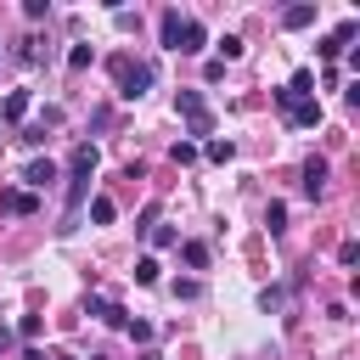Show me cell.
<instances>
[{
  "label": "cell",
  "instance_id": "6da1fadb",
  "mask_svg": "<svg viewBox=\"0 0 360 360\" xmlns=\"http://www.w3.org/2000/svg\"><path fill=\"white\" fill-rule=\"evenodd\" d=\"M96 163H101V152L96 146H73V158H68V208H62V236L68 231H79V214H84V202H90V174H96Z\"/></svg>",
  "mask_w": 360,
  "mask_h": 360
},
{
  "label": "cell",
  "instance_id": "7a4b0ae2",
  "mask_svg": "<svg viewBox=\"0 0 360 360\" xmlns=\"http://www.w3.org/2000/svg\"><path fill=\"white\" fill-rule=\"evenodd\" d=\"M107 68H112V79H118V96H124V101H141V96H146V84H152V68H146V62L112 56Z\"/></svg>",
  "mask_w": 360,
  "mask_h": 360
},
{
  "label": "cell",
  "instance_id": "3957f363",
  "mask_svg": "<svg viewBox=\"0 0 360 360\" xmlns=\"http://www.w3.org/2000/svg\"><path fill=\"white\" fill-rule=\"evenodd\" d=\"M174 112L186 118V129H191V135H214V112H208L202 90H180V96H174Z\"/></svg>",
  "mask_w": 360,
  "mask_h": 360
},
{
  "label": "cell",
  "instance_id": "277c9868",
  "mask_svg": "<svg viewBox=\"0 0 360 360\" xmlns=\"http://www.w3.org/2000/svg\"><path fill=\"white\" fill-rule=\"evenodd\" d=\"M202 45H208V34H202V22H197V17H180V34H174V51H180V56H197Z\"/></svg>",
  "mask_w": 360,
  "mask_h": 360
},
{
  "label": "cell",
  "instance_id": "5b68a950",
  "mask_svg": "<svg viewBox=\"0 0 360 360\" xmlns=\"http://www.w3.org/2000/svg\"><path fill=\"white\" fill-rule=\"evenodd\" d=\"M321 118H326V112H321V101H315V96H304V101H292V107H287V124H298V129H315Z\"/></svg>",
  "mask_w": 360,
  "mask_h": 360
},
{
  "label": "cell",
  "instance_id": "8992f818",
  "mask_svg": "<svg viewBox=\"0 0 360 360\" xmlns=\"http://www.w3.org/2000/svg\"><path fill=\"white\" fill-rule=\"evenodd\" d=\"M22 186H28V191H45V186H56V163H51V158H34V163L22 169Z\"/></svg>",
  "mask_w": 360,
  "mask_h": 360
},
{
  "label": "cell",
  "instance_id": "52a82bcc",
  "mask_svg": "<svg viewBox=\"0 0 360 360\" xmlns=\"http://www.w3.org/2000/svg\"><path fill=\"white\" fill-rule=\"evenodd\" d=\"M326 191V158H309L304 163V197H321Z\"/></svg>",
  "mask_w": 360,
  "mask_h": 360
},
{
  "label": "cell",
  "instance_id": "ba28073f",
  "mask_svg": "<svg viewBox=\"0 0 360 360\" xmlns=\"http://www.w3.org/2000/svg\"><path fill=\"white\" fill-rule=\"evenodd\" d=\"M39 197L34 191H0V214H34Z\"/></svg>",
  "mask_w": 360,
  "mask_h": 360
},
{
  "label": "cell",
  "instance_id": "9c48e42d",
  "mask_svg": "<svg viewBox=\"0 0 360 360\" xmlns=\"http://www.w3.org/2000/svg\"><path fill=\"white\" fill-rule=\"evenodd\" d=\"M90 315H96V321H107V326H129V315H124L112 298H90Z\"/></svg>",
  "mask_w": 360,
  "mask_h": 360
},
{
  "label": "cell",
  "instance_id": "30bf717a",
  "mask_svg": "<svg viewBox=\"0 0 360 360\" xmlns=\"http://www.w3.org/2000/svg\"><path fill=\"white\" fill-rule=\"evenodd\" d=\"M180 259H186L191 270H208V242H197V236H191V242H180Z\"/></svg>",
  "mask_w": 360,
  "mask_h": 360
},
{
  "label": "cell",
  "instance_id": "8fae6325",
  "mask_svg": "<svg viewBox=\"0 0 360 360\" xmlns=\"http://www.w3.org/2000/svg\"><path fill=\"white\" fill-rule=\"evenodd\" d=\"M315 22V6H287L281 11V28H309Z\"/></svg>",
  "mask_w": 360,
  "mask_h": 360
},
{
  "label": "cell",
  "instance_id": "7c38bea8",
  "mask_svg": "<svg viewBox=\"0 0 360 360\" xmlns=\"http://www.w3.org/2000/svg\"><path fill=\"white\" fill-rule=\"evenodd\" d=\"M202 152H208V163H231V158H236V146H231V141H219V135H208V146H202Z\"/></svg>",
  "mask_w": 360,
  "mask_h": 360
},
{
  "label": "cell",
  "instance_id": "4fadbf2b",
  "mask_svg": "<svg viewBox=\"0 0 360 360\" xmlns=\"http://www.w3.org/2000/svg\"><path fill=\"white\" fill-rule=\"evenodd\" d=\"M90 219H96V225H112V219H118L112 197H90Z\"/></svg>",
  "mask_w": 360,
  "mask_h": 360
},
{
  "label": "cell",
  "instance_id": "5bb4252c",
  "mask_svg": "<svg viewBox=\"0 0 360 360\" xmlns=\"http://www.w3.org/2000/svg\"><path fill=\"white\" fill-rule=\"evenodd\" d=\"M158 34H163V45L174 51V34H180V11H174V6L163 11V22H158Z\"/></svg>",
  "mask_w": 360,
  "mask_h": 360
},
{
  "label": "cell",
  "instance_id": "9a60e30c",
  "mask_svg": "<svg viewBox=\"0 0 360 360\" xmlns=\"http://www.w3.org/2000/svg\"><path fill=\"white\" fill-rule=\"evenodd\" d=\"M287 90H292V96H298V101H304V96H315V73H309V68H298V73H292V84H287Z\"/></svg>",
  "mask_w": 360,
  "mask_h": 360
},
{
  "label": "cell",
  "instance_id": "2e32d148",
  "mask_svg": "<svg viewBox=\"0 0 360 360\" xmlns=\"http://www.w3.org/2000/svg\"><path fill=\"white\" fill-rule=\"evenodd\" d=\"M0 112H6V118H11V124H17V118H22V112H28V90H11V96H6V107H0Z\"/></svg>",
  "mask_w": 360,
  "mask_h": 360
},
{
  "label": "cell",
  "instance_id": "e0dca14e",
  "mask_svg": "<svg viewBox=\"0 0 360 360\" xmlns=\"http://www.w3.org/2000/svg\"><path fill=\"white\" fill-rule=\"evenodd\" d=\"M242 51H248V45H242V34H225V39H219V62H236Z\"/></svg>",
  "mask_w": 360,
  "mask_h": 360
},
{
  "label": "cell",
  "instance_id": "ac0fdd59",
  "mask_svg": "<svg viewBox=\"0 0 360 360\" xmlns=\"http://www.w3.org/2000/svg\"><path fill=\"white\" fill-rule=\"evenodd\" d=\"M169 158H174L180 169H186V163H197V141H174V146H169Z\"/></svg>",
  "mask_w": 360,
  "mask_h": 360
},
{
  "label": "cell",
  "instance_id": "d6986e66",
  "mask_svg": "<svg viewBox=\"0 0 360 360\" xmlns=\"http://www.w3.org/2000/svg\"><path fill=\"white\" fill-rule=\"evenodd\" d=\"M152 248H180V231L174 225H152Z\"/></svg>",
  "mask_w": 360,
  "mask_h": 360
},
{
  "label": "cell",
  "instance_id": "ffe728a7",
  "mask_svg": "<svg viewBox=\"0 0 360 360\" xmlns=\"http://www.w3.org/2000/svg\"><path fill=\"white\" fill-rule=\"evenodd\" d=\"M135 281L141 287H158V259H135Z\"/></svg>",
  "mask_w": 360,
  "mask_h": 360
},
{
  "label": "cell",
  "instance_id": "44dd1931",
  "mask_svg": "<svg viewBox=\"0 0 360 360\" xmlns=\"http://www.w3.org/2000/svg\"><path fill=\"white\" fill-rule=\"evenodd\" d=\"M264 225H270V236H281V231H287V208H281V202H270V214H264Z\"/></svg>",
  "mask_w": 360,
  "mask_h": 360
},
{
  "label": "cell",
  "instance_id": "7402d4cb",
  "mask_svg": "<svg viewBox=\"0 0 360 360\" xmlns=\"http://www.w3.org/2000/svg\"><path fill=\"white\" fill-rule=\"evenodd\" d=\"M338 264L354 270V264H360V242H338Z\"/></svg>",
  "mask_w": 360,
  "mask_h": 360
},
{
  "label": "cell",
  "instance_id": "603a6c76",
  "mask_svg": "<svg viewBox=\"0 0 360 360\" xmlns=\"http://www.w3.org/2000/svg\"><path fill=\"white\" fill-rule=\"evenodd\" d=\"M315 51H321V62H326V68H332V62H338V56H343V45H338V39H332V34H326V39H321V45H315Z\"/></svg>",
  "mask_w": 360,
  "mask_h": 360
},
{
  "label": "cell",
  "instance_id": "cb8c5ba5",
  "mask_svg": "<svg viewBox=\"0 0 360 360\" xmlns=\"http://www.w3.org/2000/svg\"><path fill=\"white\" fill-rule=\"evenodd\" d=\"M90 56H96V51H90V45H73V51H68V68H73V73H79V68H90Z\"/></svg>",
  "mask_w": 360,
  "mask_h": 360
},
{
  "label": "cell",
  "instance_id": "d4e9b609",
  "mask_svg": "<svg viewBox=\"0 0 360 360\" xmlns=\"http://www.w3.org/2000/svg\"><path fill=\"white\" fill-rule=\"evenodd\" d=\"M39 326H45L39 315H22V321H17V338H28V343H34V338H39Z\"/></svg>",
  "mask_w": 360,
  "mask_h": 360
},
{
  "label": "cell",
  "instance_id": "484cf974",
  "mask_svg": "<svg viewBox=\"0 0 360 360\" xmlns=\"http://www.w3.org/2000/svg\"><path fill=\"white\" fill-rule=\"evenodd\" d=\"M197 292H202V281H197V276H186V281H174V298H197Z\"/></svg>",
  "mask_w": 360,
  "mask_h": 360
},
{
  "label": "cell",
  "instance_id": "4316f807",
  "mask_svg": "<svg viewBox=\"0 0 360 360\" xmlns=\"http://www.w3.org/2000/svg\"><path fill=\"white\" fill-rule=\"evenodd\" d=\"M45 11H51V6H45V0H22V17H28V22H39V17H45Z\"/></svg>",
  "mask_w": 360,
  "mask_h": 360
},
{
  "label": "cell",
  "instance_id": "83f0119b",
  "mask_svg": "<svg viewBox=\"0 0 360 360\" xmlns=\"http://www.w3.org/2000/svg\"><path fill=\"white\" fill-rule=\"evenodd\" d=\"M259 309H270V315H276V309H281V292H276V287H264V292H259Z\"/></svg>",
  "mask_w": 360,
  "mask_h": 360
},
{
  "label": "cell",
  "instance_id": "f1b7e54d",
  "mask_svg": "<svg viewBox=\"0 0 360 360\" xmlns=\"http://www.w3.org/2000/svg\"><path fill=\"white\" fill-rule=\"evenodd\" d=\"M11 343H17V332H11V326H0V354H6Z\"/></svg>",
  "mask_w": 360,
  "mask_h": 360
},
{
  "label": "cell",
  "instance_id": "f546056e",
  "mask_svg": "<svg viewBox=\"0 0 360 360\" xmlns=\"http://www.w3.org/2000/svg\"><path fill=\"white\" fill-rule=\"evenodd\" d=\"M135 360H163V354H158V349H141V354H135Z\"/></svg>",
  "mask_w": 360,
  "mask_h": 360
}]
</instances>
